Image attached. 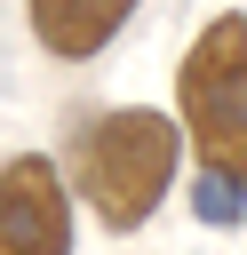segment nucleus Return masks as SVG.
Here are the masks:
<instances>
[{
  "label": "nucleus",
  "instance_id": "f257e3e1",
  "mask_svg": "<svg viewBox=\"0 0 247 255\" xmlns=\"http://www.w3.org/2000/svg\"><path fill=\"white\" fill-rule=\"evenodd\" d=\"M175 167H183V120H167L151 104H112L80 128L72 191L112 239H127L159 215V199L175 191Z\"/></svg>",
  "mask_w": 247,
  "mask_h": 255
},
{
  "label": "nucleus",
  "instance_id": "f03ea898",
  "mask_svg": "<svg viewBox=\"0 0 247 255\" xmlns=\"http://www.w3.org/2000/svg\"><path fill=\"white\" fill-rule=\"evenodd\" d=\"M175 120L207 175L247 183V16L223 8L191 32L175 64Z\"/></svg>",
  "mask_w": 247,
  "mask_h": 255
},
{
  "label": "nucleus",
  "instance_id": "7ed1b4c3",
  "mask_svg": "<svg viewBox=\"0 0 247 255\" xmlns=\"http://www.w3.org/2000/svg\"><path fill=\"white\" fill-rule=\"evenodd\" d=\"M72 223H80V191L48 151L0 159V255H72Z\"/></svg>",
  "mask_w": 247,
  "mask_h": 255
},
{
  "label": "nucleus",
  "instance_id": "20e7f679",
  "mask_svg": "<svg viewBox=\"0 0 247 255\" xmlns=\"http://www.w3.org/2000/svg\"><path fill=\"white\" fill-rule=\"evenodd\" d=\"M143 0H24V24H32V48L56 56V64H96L127 24H135Z\"/></svg>",
  "mask_w": 247,
  "mask_h": 255
},
{
  "label": "nucleus",
  "instance_id": "39448f33",
  "mask_svg": "<svg viewBox=\"0 0 247 255\" xmlns=\"http://www.w3.org/2000/svg\"><path fill=\"white\" fill-rule=\"evenodd\" d=\"M191 215L207 223V231H231V223H247V183H231V175H191Z\"/></svg>",
  "mask_w": 247,
  "mask_h": 255
}]
</instances>
